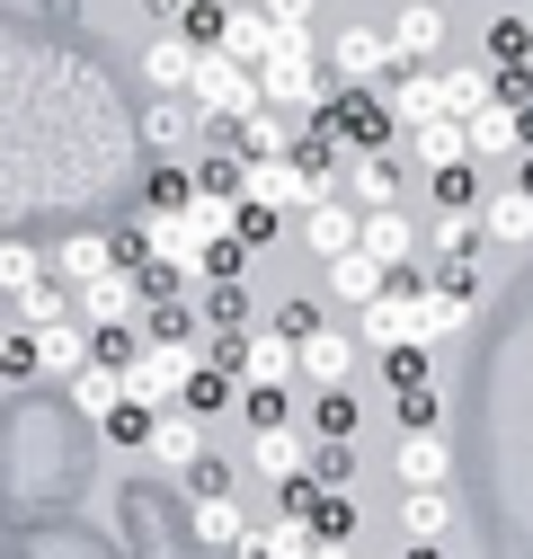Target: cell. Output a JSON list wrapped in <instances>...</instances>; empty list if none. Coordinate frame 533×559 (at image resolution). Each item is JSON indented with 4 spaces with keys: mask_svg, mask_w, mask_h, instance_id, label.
<instances>
[{
    "mask_svg": "<svg viewBox=\"0 0 533 559\" xmlns=\"http://www.w3.org/2000/svg\"><path fill=\"white\" fill-rule=\"evenodd\" d=\"M400 533L410 542H445L453 533V488H400Z\"/></svg>",
    "mask_w": 533,
    "mask_h": 559,
    "instance_id": "cell-20",
    "label": "cell"
},
{
    "mask_svg": "<svg viewBox=\"0 0 533 559\" xmlns=\"http://www.w3.org/2000/svg\"><path fill=\"white\" fill-rule=\"evenodd\" d=\"M498 62H533V19H498L489 27V72Z\"/></svg>",
    "mask_w": 533,
    "mask_h": 559,
    "instance_id": "cell-34",
    "label": "cell"
},
{
    "mask_svg": "<svg viewBox=\"0 0 533 559\" xmlns=\"http://www.w3.org/2000/svg\"><path fill=\"white\" fill-rule=\"evenodd\" d=\"M133 311H152V294H143V266H107V275H90V285H81V320H90V329L133 320Z\"/></svg>",
    "mask_w": 533,
    "mask_h": 559,
    "instance_id": "cell-7",
    "label": "cell"
},
{
    "mask_svg": "<svg viewBox=\"0 0 533 559\" xmlns=\"http://www.w3.org/2000/svg\"><path fill=\"white\" fill-rule=\"evenodd\" d=\"M196 53H205V45H196L187 27H178V36H161V45L143 53V81H152V90H178V98H187V81H196Z\"/></svg>",
    "mask_w": 533,
    "mask_h": 559,
    "instance_id": "cell-21",
    "label": "cell"
},
{
    "mask_svg": "<svg viewBox=\"0 0 533 559\" xmlns=\"http://www.w3.org/2000/svg\"><path fill=\"white\" fill-rule=\"evenodd\" d=\"M276 223H285V214H276L266 195H240V240H249V249H266V240H276Z\"/></svg>",
    "mask_w": 533,
    "mask_h": 559,
    "instance_id": "cell-39",
    "label": "cell"
},
{
    "mask_svg": "<svg viewBox=\"0 0 533 559\" xmlns=\"http://www.w3.org/2000/svg\"><path fill=\"white\" fill-rule=\"evenodd\" d=\"M498 98V72L489 62H445V116H481Z\"/></svg>",
    "mask_w": 533,
    "mask_h": 559,
    "instance_id": "cell-24",
    "label": "cell"
},
{
    "mask_svg": "<svg viewBox=\"0 0 533 559\" xmlns=\"http://www.w3.org/2000/svg\"><path fill=\"white\" fill-rule=\"evenodd\" d=\"M45 275H54V258H45L36 240H0V294H10V302H19V294H36Z\"/></svg>",
    "mask_w": 533,
    "mask_h": 559,
    "instance_id": "cell-26",
    "label": "cell"
},
{
    "mask_svg": "<svg viewBox=\"0 0 533 559\" xmlns=\"http://www.w3.org/2000/svg\"><path fill=\"white\" fill-rule=\"evenodd\" d=\"M382 72H391V36L382 27H339V36H329V81L374 90Z\"/></svg>",
    "mask_w": 533,
    "mask_h": 559,
    "instance_id": "cell-4",
    "label": "cell"
},
{
    "mask_svg": "<svg viewBox=\"0 0 533 559\" xmlns=\"http://www.w3.org/2000/svg\"><path fill=\"white\" fill-rule=\"evenodd\" d=\"M356 249H374L391 275H410V266H418V223L400 214V204H382V214H365V240H356Z\"/></svg>",
    "mask_w": 533,
    "mask_h": 559,
    "instance_id": "cell-15",
    "label": "cell"
},
{
    "mask_svg": "<svg viewBox=\"0 0 533 559\" xmlns=\"http://www.w3.org/2000/svg\"><path fill=\"white\" fill-rule=\"evenodd\" d=\"M143 453H152L161 471H196V462L214 453V444H205V417H196L187 400H178V408H152V436H143Z\"/></svg>",
    "mask_w": 533,
    "mask_h": 559,
    "instance_id": "cell-3",
    "label": "cell"
},
{
    "mask_svg": "<svg viewBox=\"0 0 533 559\" xmlns=\"http://www.w3.org/2000/svg\"><path fill=\"white\" fill-rule=\"evenodd\" d=\"M258 98H266V90H258V72H249V62H232L223 45H205V53H196V81H187V107L205 116V124H240V116H249Z\"/></svg>",
    "mask_w": 533,
    "mask_h": 559,
    "instance_id": "cell-2",
    "label": "cell"
},
{
    "mask_svg": "<svg viewBox=\"0 0 533 559\" xmlns=\"http://www.w3.org/2000/svg\"><path fill=\"white\" fill-rule=\"evenodd\" d=\"M178 479H187V498H232V462H223V453H205V462L178 471Z\"/></svg>",
    "mask_w": 533,
    "mask_h": 559,
    "instance_id": "cell-38",
    "label": "cell"
},
{
    "mask_svg": "<svg viewBox=\"0 0 533 559\" xmlns=\"http://www.w3.org/2000/svg\"><path fill=\"white\" fill-rule=\"evenodd\" d=\"M339 195L356 204V214H382V204H400V169H391V152H347V160H339Z\"/></svg>",
    "mask_w": 533,
    "mask_h": 559,
    "instance_id": "cell-8",
    "label": "cell"
},
{
    "mask_svg": "<svg viewBox=\"0 0 533 559\" xmlns=\"http://www.w3.org/2000/svg\"><path fill=\"white\" fill-rule=\"evenodd\" d=\"M400 559H445V542H410V550H400Z\"/></svg>",
    "mask_w": 533,
    "mask_h": 559,
    "instance_id": "cell-45",
    "label": "cell"
},
{
    "mask_svg": "<svg viewBox=\"0 0 533 559\" xmlns=\"http://www.w3.org/2000/svg\"><path fill=\"white\" fill-rule=\"evenodd\" d=\"M107 266H125V258H116V240H98V231H81V240H62V249H54V275H62L72 294L90 285V275H107Z\"/></svg>",
    "mask_w": 533,
    "mask_h": 559,
    "instance_id": "cell-22",
    "label": "cell"
},
{
    "mask_svg": "<svg viewBox=\"0 0 533 559\" xmlns=\"http://www.w3.org/2000/svg\"><path fill=\"white\" fill-rule=\"evenodd\" d=\"M410 152H418V169H453V160H472V133H462V116H418Z\"/></svg>",
    "mask_w": 533,
    "mask_h": 559,
    "instance_id": "cell-19",
    "label": "cell"
},
{
    "mask_svg": "<svg viewBox=\"0 0 533 559\" xmlns=\"http://www.w3.org/2000/svg\"><path fill=\"white\" fill-rule=\"evenodd\" d=\"M311 479H320V488H356V444H347V436H320V444H311Z\"/></svg>",
    "mask_w": 533,
    "mask_h": 559,
    "instance_id": "cell-30",
    "label": "cell"
},
{
    "mask_svg": "<svg viewBox=\"0 0 533 559\" xmlns=\"http://www.w3.org/2000/svg\"><path fill=\"white\" fill-rule=\"evenodd\" d=\"M516 160H524V169H516V187H524V195H533V152H516Z\"/></svg>",
    "mask_w": 533,
    "mask_h": 559,
    "instance_id": "cell-46",
    "label": "cell"
},
{
    "mask_svg": "<svg viewBox=\"0 0 533 559\" xmlns=\"http://www.w3.org/2000/svg\"><path fill=\"white\" fill-rule=\"evenodd\" d=\"M294 143H303V116H294V107H266V98L232 124V152H240V160H285Z\"/></svg>",
    "mask_w": 533,
    "mask_h": 559,
    "instance_id": "cell-5",
    "label": "cell"
},
{
    "mask_svg": "<svg viewBox=\"0 0 533 559\" xmlns=\"http://www.w3.org/2000/svg\"><path fill=\"white\" fill-rule=\"evenodd\" d=\"M285 391L294 382H240V427L249 436H276L285 427Z\"/></svg>",
    "mask_w": 533,
    "mask_h": 559,
    "instance_id": "cell-28",
    "label": "cell"
},
{
    "mask_svg": "<svg viewBox=\"0 0 533 559\" xmlns=\"http://www.w3.org/2000/svg\"><path fill=\"white\" fill-rule=\"evenodd\" d=\"M311 550H320L311 515H276V524H266V559H311Z\"/></svg>",
    "mask_w": 533,
    "mask_h": 559,
    "instance_id": "cell-31",
    "label": "cell"
},
{
    "mask_svg": "<svg viewBox=\"0 0 533 559\" xmlns=\"http://www.w3.org/2000/svg\"><path fill=\"white\" fill-rule=\"evenodd\" d=\"M196 204V169H152V214H187Z\"/></svg>",
    "mask_w": 533,
    "mask_h": 559,
    "instance_id": "cell-35",
    "label": "cell"
},
{
    "mask_svg": "<svg viewBox=\"0 0 533 559\" xmlns=\"http://www.w3.org/2000/svg\"><path fill=\"white\" fill-rule=\"evenodd\" d=\"M365 240V214H356V204L347 195H320V204H303V249L329 266V258H347Z\"/></svg>",
    "mask_w": 533,
    "mask_h": 559,
    "instance_id": "cell-6",
    "label": "cell"
},
{
    "mask_svg": "<svg viewBox=\"0 0 533 559\" xmlns=\"http://www.w3.org/2000/svg\"><path fill=\"white\" fill-rule=\"evenodd\" d=\"M311 559H356V542H320V550H311Z\"/></svg>",
    "mask_w": 533,
    "mask_h": 559,
    "instance_id": "cell-44",
    "label": "cell"
},
{
    "mask_svg": "<svg viewBox=\"0 0 533 559\" xmlns=\"http://www.w3.org/2000/svg\"><path fill=\"white\" fill-rule=\"evenodd\" d=\"M436 204H445V214H472V204H481V178H472V160L436 169Z\"/></svg>",
    "mask_w": 533,
    "mask_h": 559,
    "instance_id": "cell-33",
    "label": "cell"
},
{
    "mask_svg": "<svg viewBox=\"0 0 533 559\" xmlns=\"http://www.w3.org/2000/svg\"><path fill=\"white\" fill-rule=\"evenodd\" d=\"M62 391H72V408H90V417H116V408H125V373L98 365V356H90L72 382H62Z\"/></svg>",
    "mask_w": 533,
    "mask_h": 559,
    "instance_id": "cell-25",
    "label": "cell"
},
{
    "mask_svg": "<svg viewBox=\"0 0 533 559\" xmlns=\"http://www.w3.org/2000/svg\"><path fill=\"white\" fill-rule=\"evenodd\" d=\"M249 285H205V302H196V311H205V329H249Z\"/></svg>",
    "mask_w": 533,
    "mask_h": 559,
    "instance_id": "cell-32",
    "label": "cell"
},
{
    "mask_svg": "<svg viewBox=\"0 0 533 559\" xmlns=\"http://www.w3.org/2000/svg\"><path fill=\"white\" fill-rule=\"evenodd\" d=\"M258 10L276 19V36H285V27H311V19H320V0H258Z\"/></svg>",
    "mask_w": 533,
    "mask_h": 559,
    "instance_id": "cell-42",
    "label": "cell"
},
{
    "mask_svg": "<svg viewBox=\"0 0 533 559\" xmlns=\"http://www.w3.org/2000/svg\"><path fill=\"white\" fill-rule=\"evenodd\" d=\"M187 116H196V107H187V98H169V107H152V116H143V133H152L161 152H178V143H187Z\"/></svg>",
    "mask_w": 533,
    "mask_h": 559,
    "instance_id": "cell-37",
    "label": "cell"
},
{
    "mask_svg": "<svg viewBox=\"0 0 533 559\" xmlns=\"http://www.w3.org/2000/svg\"><path fill=\"white\" fill-rule=\"evenodd\" d=\"M294 356H303V382H311V391L356 373V346H347V329H329V320H320L311 337H294Z\"/></svg>",
    "mask_w": 533,
    "mask_h": 559,
    "instance_id": "cell-16",
    "label": "cell"
},
{
    "mask_svg": "<svg viewBox=\"0 0 533 559\" xmlns=\"http://www.w3.org/2000/svg\"><path fill=\"white\" fill-rule=\"evenodd\" d=\"M462 133H472V160H516L524 152V107L516 98H489L481 116H462Z\"/></svg>",
    "mask_w": 533,
    "mask_h": 559,
    "instance_id": "cell-12",
    "label": "cell"
},
{
    "mask_svg": "<svg viewBox=\"0 0 533 559\" xmlns=\"http://www.w3.org/2000/svg\"><path fill=\"white\" fill-rule=\"evenodd\" d=\"M481 240H507V249L533 240V195H524V187H498V195L481 204Z\"/></svg>",
    "mask_w": 533,
    "mask_h": 559,
    "instance_id": "cell-23",
    "label": "cell"
},
{
    "mask_svg": "<svg viewBox=\"0 0 533 559\" xmlns=\"http://www.w3.org/2000/svg\"><path fill=\"white\" fill-rule=\"evenodd\" d=\"M249 444H258V453H249V462H258V479H276V488H285V479H311V444H320V436L276 427V436H249Z\"/></svg>",
    "mask_w": 533,
    "mask_h": 559,
    "instance_id": "cell-18",
    "label": "cell"
},
{
    "mask_svg": "<svg viewBox=\"0 0 533 559\" xmlns=\"http://www.w3.org/2000/svg\"><path fill=\"white\" fill-rule=\"evenodd\" d=\"M276 329H285V337H311V329H320V302H276Z\"/></svg>",
    "mask_w": 533,
    "mask_h": 559,
    "instance_id": "cell-43",
    "label": "cell"
},
{
    "mask_svg": "<svg viewBox=\"0 0 533 559\" xmlns=\"http://www.w3.org/2000/svg\"><path fill=\"white\" fill-rule=\"evenodd\" d=\"M311 436H347V444H356V391H347V382H320V400H311Z\"/></svg>",
    "mask_w": 533,
    "mask_h": 559,
    "instance_id": "cell-29",
    "label": "cell"
},
{
    "mask_svg": "<svg viewBox=\"0 0 533 559\" xmlns=\"http://www.w3.org/2000/svg\"><path fill=\"white\" fill-rule=\"evenodd\" d=\"M196 533H205V550H232L249 533V507L240 498H196Z\"/></svg>",
    "mask_w": 533,
    "mask_h": 559,
    "instance_id": "cell-27",
    "label": "cell"
},
{
    "mask_svg": "<svg viewBox=\"0 0 533 559\" xmlns=\"http://www.w3.org/2000/svg\"><path fill=\"white\" fill-rule=\"evenodd\" d=\"M445 471H453L445 427H427V436H400V444H391V488H445Z\"/></svg>",
    "mask_w": 533,
    "mask_h": 559,
    "instance_id": "cell-10",
    "label": "cell"
},
{
    "mask_svg": "<svg viewBox=\"0 0 533 559\" xmlns=\"http://www.w3.org/2000/svg\"><path fill=\"white\" fill-rule=\"evenodd\" d=\"M214 45H223L232 62H249V72H258V62L276 53V19H266V10H223V27H214Z\"/></svg>",
    "mask_w": 533,
    "mask_h": 559,
    "instance_id": "cell-17",
    "label": "cell"
},
{
    "mask_svg": "<svg viewBox=\"0 0 533 559\" xmlns=\"http://www.w3.org/2000/svg\"><path fill=\"white\" fill-rule=\"evenodd\" d=\"M240 382H303V356L285 329H240Z\"/></svg>",
    "mask_w": 533,
    "mask_h": 559,
    "instance_id": "cell-14",
    "label": "cell"
},
{
    "mask_svg": "<svg viewBox=\"0 0 533 559\" xmlns=\"http://www.w3.org/2000/svg\"><path fill=\"white\" fill-rule=\"evenodd\" d=\"M90 346H98V329H90L81 311L45 320V329H36V373H62V382H72V373L90 365Z\"/></svg>",
    "mask_w": 533,
    "mask_h": 559,
    "instance_id": "cell-9",
    "label": "cell"
},
{
    "mask_svg": "<svg viewBox=\"0 0 533 559\" xmlns=\"http://www.w3.org/2000/svg\"><path fill=\"white\" fill-rule=\"evenodd\" d=\"M152 337H196V302H152Z\"/></svg>",
    "mask_w": 533,
    "mask_h": 559,
    "instance_id": "cell-41",
    "label": "cell"
},
{
    "mask_svg": "<svg viewBox=\"0 0 533 559\" xmlns=\"http://www.w3.org/2000/svg\"><path fill=\"white\" fill-rule=\"evenodd\" d=\"M391 62H436L445 53V0H418V10H391Z\"/></svg>",
    "mask_w": 533,
    "mask_h": 559,
    "instance_id": "cell-11",
    "label": "cell"
},
{
    "mask_svg": "<svg viewBox=\"0 0 533 559\" xmlns=\"http://www.w3.org/2000/svg\"><path fill=\"white\" fill-rule=\"evenodd\" d=\"M436 285H445V294H472V285H481V249H462V258H436Z\"/></svg>",
    "mask_w": 533,
    "mask_h": 559,
    "instance_id": "cell-40",
    "label": "cell"
},
{
    "mask_svg": "<svg viewBox=\"0 0 533 559\" xmlns=\"http://www.w3.org/2000/svg\"><path fill=\"white\" fill-rule=\"evenodd\" d=\"M240 275H249V240L232 231V240H214V249H205V285H240Z\"/></svg>",
    "mask_w": 533,
    "mask_h": 559,
    "instance_id": "cell-36",
    "label": "cell"
},
{
    "mask_svg": "<svg viewBox=\"0 0 533 559\" xmlns=\"http://www.w3.org/2000/svg\"><path fill=\"white\" fill-rule=\"evenodd\" d=\"M196 373H205V337H152V346H133V365H125V400L133 408H178Z\"/></svg>",
    "mask_w": 533,
    "mask_h": 559,
    "instance_id": "cell-1",
    "label": "cell"
},
{
    "mask_svg": "<svg viewBox=\"0 0 533 559\" xmlns=\"http://www.w3.org/2000/svg\"><path fill=\"white\" fill-rule=\"evenodd\" d=\"M391 10H418V0H391Z\"/></svg>",
    "mask_w": 533,
    "mask_h": 559,
    "instance_id": "cell-47",
    "label": "cell"
},
{
    "mask_svg": "<svg viewBox=\"0 0 533 559\" xmlns=\"http://www.w3.org/2000/svg\"><path fill=\"white\" fill-rule=\"evenodd\" d=\"M320 275H329V302H356V311L391 294V266H382L374 249H347V258H329Z\"/></svg>",
    "mask_w": 533,
    "mask_h": 559,
    "instance_id": "cell-13",
    "label": "cell"
}]
</instances>
